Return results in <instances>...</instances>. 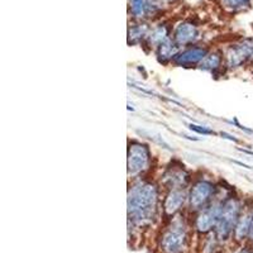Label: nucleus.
Returning a JSON list of instances; mask_svg holds the SVG:
<instances>
[{"label": "nucleus", "instance_id": "f257e3e1", "mask_svg": "<svg viewBox=\"0 0 253 253\" xmlns=\"http://www.w3.org/2000/svg\"><path fill=\"white\" fill-rule=\"evenodd\" d=\"M162 195L164 190L151 176L128 181L126 221L129 241L134 242L137 236L161 224Z\"/></svg>", "mask_w": 253, "mask_h": 253}, {"label": "nucleus", "instance_id": "f03ea898", "mask_svg": "<svg viewBox=\"0 0 253 253\" xmlns=\"http://www.w3.org/2000/svg\"><path fill=\"white\" fill-rule=\"evenodd\" d=\"M194 236L191 219L186 211L164 220L156 234V253H187Z\"/></svg>", "mask_w": 253, "mask_h": 253}, {"label": "nucleus", "instance_id": "7ed1b4c3", "mask_svg": "<svg viewBox=\"0 0 253 253\" xmlns=\"http://www.w3.org/2000/svg\"><path fill=\"white\" fill-rule=\"evenodd\" d=\"M221 185L213 176L204 172L194 175L193 181L187 189V207L186 214L194 215L202 209L207 208L220 195Z\"/></svg>", "mask_w": 253, "mask_h": 253}, {"label": "nucleus", "instance_id": "20e7f679", "mask_svg": "<svg viewBox=\"0 0 253 253\" xmlns=\"http://www.w3.org/2000/svg\"><path fill=\"white\" fill-rule=\"evenodd\" d=\"M246 203L247 200L241 198L234 191V189L230 190L221 200L220 214H219L218 223L214 229V234L223 246L232 242L234 228H236L242 211L245 209Z\"/></svg>", "mask_w": 253, "mask_h": 253}, {"label": "nucleus", "instance_id": "39448f33", "mask_svg": "<svg viewBox=\"0 0 253 253\" xmlns=\"http://www.w3.org/2000/svg\"><path fill=\"white\" fill-rule=\"evenodd\" d=\"M153 153L151 146L141 139H129L126 146V173L128 181L151 176Z\"/></svg>", "mask_w": 253, "mask_h": 253}, {"label": "nucleus", "instance_id": "423d86ee", "mask_svg": "<svg viewBox=\"0 0 253 253\" xmlns=\"http://www.w3.org/2000/svg\"><path fill=\"white\" fill-rule=\"evenodd\" d=\"M230 190L232 189L221 187L220 195H219L211 204L208 205L207 208H204V209H202L200 211H198V213H195L194 215L190 216L195 236L204 237L207 236V234L214 232L216 223H218L219 214H220L221 200H223V198L229 193Z\"/></svg>", "mask_w": 253, "mask_h": 253}, {"label": "nucleus", "instance_id": "0eeeda50", "mask_svg": "<svg viewBox=\"0 0 253 253\" xmlns=\"http://www.w3.org/2000/svg\"><path fill=\"white\" fill-rule=\"evenodd\" d=\"M225 71H236L253 63V38H243L223 52Z\"/></svg>", "mask_w": 253, "mask_h": 253}, {"label": "nucleus", "instance_id": "6e6552de", "mask_svg": "<svg viewBox=\"0 0 253 253\" xmlns=\"http://www.w3.org/2000/svg\"><path fill=\"white\" fill-rule=\"evenodd\" d=\"M194 175L186 170L184 165L178 162H171L162 170L160 177L156 180L164 191L172 189H189L190 184L193 181Z\"/></svg>", "mask_w": 253, "mask_h": 253}, {"label": "nucleus", "instance_id": "1a4fd4ad", "mask_svg": "<svg viewBox=\"0 0 253 253\" xmlns=\"http://www.w3.org/2000/svg\"><path fill=\"white\" fill-rule=\"evenodd\" d=\"M187 207V189H172L162 195V221L185 213Z\"/></svg>", "mask_w": 253, "mask_h": 253}, {"label": "nucleus", "instance_id": "9d476101", "mask_svg": "<svg viewBox=\"0 0 253 253\" xmlns=\"http://www.w3.org/2000/svg\"><path fill=\"white\" fill-rule=\"evenodd\" d=\"M171 37L180 48H185V47L196 44L200 38V31H199L198 24L194 23L193 20H181L173 27Z\"/></svg>", "mask_w": 253, "mask_h": 253}, {"label": "nucleus", "instance_id": "9b49d317", "mask_svg": "<svg viewBox=\"0 0 253 253\" xmlns=\"http://www.w3.org/2000/svg\"><path fill=\"white\" fill-rule=\"evenodd\" d=\"M210 49L203 44H193V46L185 47L180 49L177 56L173 60L172 65L176 67H184V69H193L198 67V65L203 61V58L209 53Z\"/></svg>", "mask_w": 253, "mask_h": 253}, {"label": "nucleus", "instance_id": "f8f14e48", "mask_svg": "<svg viewBox=\"0 0 253 253\" xmlns=\"http://www.w3.org/2000/svg\"><path fill=\"white\" fill-rule=\"evenodd\" d=\"M252 209H253V203H246V207L242 211L241 216H239L237 225L234 228L233 232V238L232 242L234 245L242 247L248 243V237H250V230H251V218H252Z\"/></svg>", "mask_w": 253, "mask_h": 253}, {"label": "nucleus", "instance_id": "ddd939ff", "mask_svg": "<svg viewBox=\"0 0 253 253\" xmlns=\"http://www.w3.org/2000/svg\"><path fill=\"white\" fill-rule=\"evenodd\" d=\"M202 71L210 72L213 76L220 75L224 71V57L221 51H209L207 56L203 58V61L196 67Z\"/></svg>", "mask_w": 253, "mask_h": 253}, {"label": "nucleus", "instance_id": "4468645a", "mask_svg": "<svg viewBox=\"0 0 253 253\" xmlns=\"http://www.w3.org/2000/svg\"><path fill=\"white\" fill-rule=\"evenodd\" d=\"M180 49L181 48L176 44V42L171 37L170 40H167L166 42L160 44L155 49L156 60L161 63V65H172L173 60H175V57L177 56L178 52H180Z\"/></svg>", "mask_w": 253, "mask_h": 253}, {"label": "nucleus", "instance_id": "2eb2a0df", "mask_svg": "<svg viewBox=\"0 0 253 253\" xmlns=\"http://www.w3.org/2000/svg\"><path fill=\"white\" fill-rule=\"evenodd\" d=\"M171 35H172V32L167 24H158V26L150 29L144 46H147L150 49H156L160 44L166 42L167 40H170Z\"/></svg>", "mask_w": 253, "mask_h": 253}, {"label": "nucleus", "instance_id": "dca6fc26", "mask_svg": "<svg viewBox=\"0 0 253 253\" xmlns=\"http://www.w3.org/2000/svg\"><path fill=\"white\" fill-rule=\"evenodd\" d=\"M150 29V27L144 23L129 26V28H128V37H126L128 44L129 46H143L147 37H148Z\"/></svg>", "mask_w": 253, "mask_h": 253}, {"label": "nucleus", "instance_id": "f3484780", "mask_svg": "<svg viewBox=\"0 0 253 253\" xmlns=\"http://www.w3.org/2000/svg\"><path fill=\"white\" fill-rule=\"evenodd\" d=\"M148 4H150L148 0H130V14L134 18H137V19H142V18L147 17Z\"/></svg>", "mask_w": 253, "mask_h": 253}, {"label": "nucleus", "instance_id": "a211bd4d", "mask_svg": "<svg viewBox=\"0 0 253 253\" xmlns=\"http://www.w3.org/2000/svg\"><path fill=\"white\" fill-rule=\"evenodd\" d=\"M221 6L229 12H239L251 5L252 0H219Z\"/></svg>", "mask_w": 253, "mask_h": 253}, {"label": "nucleus", "instance_id": "6ab92c4d", "mask_svg": "<svg viewBox=\"0 0 253 253\" xmlns=\"http://www.w3.org/2000/svg\"><path fill=\"white\" fill-rule=\"evenodd\" d=\"M187 128H189V129L191 130V132L196 133V134H199V135H203V137H205V135H213V134H215V132H214L213 129H210L209 126H200V124L189 123V124H187Z\"/></svg>", "mask_w": 253, "mask_h": 253}, {"label": "nucleus", "instance_id": "aec40b11", "mask_svg": "<svg viewBox=\"0 0 253 253\" xmlns=\"http://www.w3.org/2000/svg\"><path fill=\"white\" fill-rule=\"evenodd\" d=\"M219 134H220L221 138L228 139V141H232V142H234V143H238V142H239L238 138H236L234 135L229 134V133H227V132H220V133H219Z\"/></svg>", "mask_w": 253, "mask_h": 253}, {"label": "nucleus", "instance_id": "412c9836", "mask_svg": "<svg viewBox=\"0 0 253 253\" xmlns=\"http://www.w3.org/2000/svg\"><path fill=\"white\" fill-rule=\"evenodd\" d=\"M234 253H253V252L251 246L246 245V246H242V247H238V250H237Z\"/></svg>", "mask_w": 253, "mask_h": 253}, {"label": "nucleus", "instance_id": "4be33fe9", "mask_svg": "<svg viewBox=\"0 0 253 253\" xmlns=\"http://www.w3.org/2000/svg\"><path fill=\"white\" fill-rule=\"evenodd\" d=\"M248 246L253 245V209H252V218H251V230H250V237H248Z\"/></svg>", "mask_w": 253, "mask_h": 253}, {"label": "nucleus", "instance_id": "5701e85b", "mask_svg": "<svg viewBox=\"0 0 253 253\" xmlns=\"http://www.w3.org/2000/svg\"><path fill=\"white\" fill-rule=\"evenodd\" d=\"M242 152H245V153H248V155H251V156H253V152L252 151H248V150H243V148H242Z\"/></svg>", "mask_w": 253, "mask_h": 253}, {"label": "nucleus", "instance_id": "b1692460", "mask_svg": "<svg viewBox=\"0 0 253 253\" xmlns=\"http://www.w3.org/2000/svg\"><path fill=\"white\" fill-rule=\"evenodd\" d=\"M169 3H172V1H176V0H167Z\"/></svg>", "mask_w": 253, "mask_h": 253}, {"label": "nucleus", "instance_id": "393cba45", "mask_svg": "<svg viewBox=\"0 0 253 253\" xmlns=\"http://www.w3.org/2000/svg\"><path fill=\"white\" fill-rule=\"evenodd\" d=\"M251 248H252V252H253V245H252V246H251Z\"/></svg>", "mask_w": 253, "mask_h": 253}]
</instances>
